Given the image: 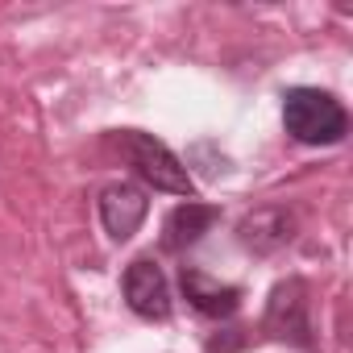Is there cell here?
<instances>
[{
    "label": "cell",
    "instance_id": "277c9868",
    "mask_svg": "<svg viewBox=\"0 0 353 353\" xmlns=\"http://www.w3.org/2000/svg\"><path fill=\"white\" fill-rule=\"evenodd\" d=\"M121 291H125V303L141 320H170V283L154 258H133L125 266Z\"/></svg>",
    "mask_w": 353,
    "mask_h": 353
},
{
    "label": "cell",
    "instance_id": "ba28073f",
    "mask_svg": "<svg viewBox=\"0 0 353 353\" xmlns=\"http://www.w3.org/2000/svg\"><path fill=\"white\" fill-rule=\"evenodd\" d=\"M221 221V208L216 204H200V200H183L179 208H170L166 221H162V250L170 254H183L192 250L212 225Z\"/></svg>",
    "mask_w": 353,
    "mask_h": 353
},
{
    "label": "cell",
    "instance_id": "6da1fadb",
    "mask_svg": "<svg viewBox=\"0 0 353 353\" xmlns=\"http://www.w3.org/2000/svg\"><path fill=\"white\" fill-rule=\"evenodd\" d=\"M283 129L299 145H336L349 133V112L324 88H287L283 92Z\"/></svg>",
    "mask_w": 353,
    "mask_h": 353
},
{
    "label": "cell",
    "instance_id": "7a4b0ae2",
    "mask_svg": "<svg viewBox=\"0 0 353 353\" xmlns=\"http://www.w3.org/2000/svg\"><path fill=\"white\" fill-rule=\"evenodd\" d=\"M117 141H121V154L129 158V166L137 170L141 183H150L154 192H166V196L196 200L192 170L183 166V158L174 154L166 141H158L154 133H141V129H121Z\"/></svg>",
    "mask_w": 353,
    "mask_h": 353
},
{
    "label": "cell",
    "instance_id": "8992f818",
    "mask_svg": "<svg viewBox=\"0 0 353 353\" xmlns=\"http://www.w3.org/2000/svg\"><path fill=\"white\" fill-rule=\"evenodd\" d=\"M96 208H100V225H104V233L117 241V245H125L137 229H141V221H145V212H150V196L137 188V183H108L104 192H100V200H96Z\"/></svg>",
    "mask_w": 353,
    "mask_h": 353
},
{
    "label": "cell",
    "instance_id": "3957f363",
    "mask_svg": "<svg viewBox=\"0 0 353 353\" xmlns=\"http://www.w3.org/2000/svg\"><path fill=\"white\" fill-rule=\"evenodd\" d=\"M262 332L283 341V345H295L303 353L316 349V328H312V291L299 274L283 279L270 287L266 295V312H262Z\"/></svg>",
    "mask_w": 353,
    "mask_h": 353
},
{
    "label": "cell",
    "instance_id": "52a82bcc",
    "mask_svg": "<svg viewBox=\"0 0 353 353\" xmlns=\"http://www.w3.org/2000/svg\"><path fill=\"white\" fill-rule=\"evenodd\" d=\"M179 287L188 295V303L208 316V320H229L237 307H241V287L233 283H216L212 274H204L200 266H183L179 270Z\"/></svg>",
    "mask_w": 353,
    "mask_h": 353
},
{
    "label": "cell",
    "instance_id": "5b68a950",
    "mask_svg": "<svg viewBox=\"0 0 353 353\" xmlns=\"http://www.w3.org/2000/svg\"><path fill=\"white\" fill-rule=\"evenodd\" d=\"M295 229H299V221H295V212H291L287 204H266V208H254V212L241 216L237 241H241L254 258H270V254H279L283 245H291Z\"/></svg>",
    "mask_w": 353,
    "mask_h": 353
}]
</instances>
